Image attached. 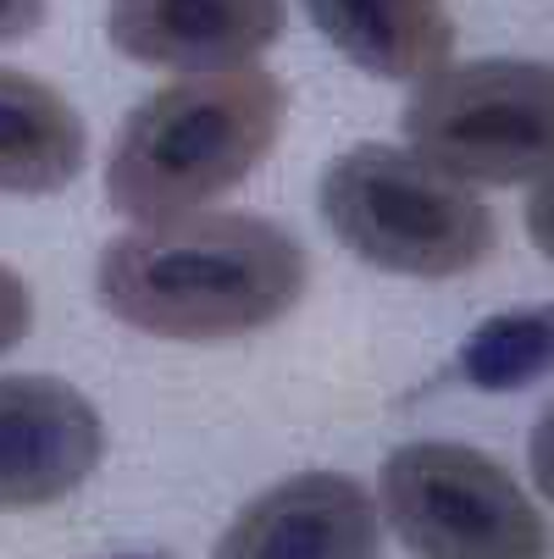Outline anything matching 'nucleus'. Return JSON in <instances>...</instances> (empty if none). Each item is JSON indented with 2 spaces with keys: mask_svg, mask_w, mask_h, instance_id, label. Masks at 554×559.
Instances as JSON below:
<instances>
[{
  "mask_svg": "<svg viewBox=\"0 0 554 559\" xmlns=\"http://www.w3.org/2000/svg\"><path fill=\"white\" fill-rule=\"evenodd\" d=\"M310 288L305 245L250 211H189L128 222L95 261V299L111 322L162 344H233L278 328Z\"/></svg>",
  "mask_w": 554,
  "mask_h": 559,
  "instance_id": "f257e3e1",
  "label": "nucleus"
},
{
  "mask_svg": "<svg viewBox=\"0 0 554 559\" xmlns=\"http://www.w3.org/2000/svg\"><path fill=\"white\" fill-rule=\"evenodd\" d=\"M288 84L278 72L227 67L184 72L150 90L117 128L106 155V200L128 222H173L211 211L278 150Z\"/></svg>",
  "mask_w": 554,
  "mask_h": 559,
  "instance_id": "f03ea898",
  "label": "nucleus"
},
{
  "mask_svg": "<svg viewBox=\"0 0 554 559\" xmlns=\"http://www.w3.org/2000/svg\"><path fill=\"white\" fill-rule=\"evenodd\" d=\"M316 211L361 266L388 277H465L499 245L483 194L422 162L411 144L366 139L333 155L316 183Z\"/></svg>",
  "mask_w": 554,
  "mask_h": 559,
  "instance_id": "7ed1b4c3",
  "label": "nucleus"
},
{
  "mask_svg": "<svg viewBox=\"0 0 554 559\" xmlns=\"http://www.w3.org/2000/svg\"><path fill=\"white\" fill-rule=\"evenodd\" d=\"M422 162L471 189H516L554 173V61L483 56L427 72L405 100Z\"/></svg>",
  "mask_w": 554,
  "mask_h": 559,
  "instance_id": "20e7f679",
  "label": "nucleus"
},
{
  "mask_svg": "<svg viewBox=\"0 0 554 559\" xmlns=\"http://www.w3.org/2000/svg\"><path fill=\"white\" fill-rule=\"evenodd\" d=\"M377 515L422 559H543L549 521L516 476L471 443H400L377 471Z\"/></svg>",
  "mask_w": 554,
  "mask_h": 559,
  "instance_id": "39448f33",
  "label": "nucleus"
},
{
  "mask_svg": "<svg viewBox=\"0 0 554 559\" xmlns=\"http://www.w3.org/2000/svg\"><path fill=\"white\" fill-rule=\"evenodd\" d=\"M106 460V416L50 371L0 377V515L72 499Z\"/></svg>",
  "mask_w": 554,
  "mask_h": 559,
  "instance_id": "423d86ee",
  "label": "nucleus"
},
{
  "mask_svg": "<svg viewBox=\"0 0 554 559\" xmlns=\"http://www.w3.org/2000/svg\"><path fill=\"white\" fill-rule=\"evenodd\" d=\"M288 28V0H106V39L150 72L256 67Z\"/></svg>",
  "mask_w": 554,
  "mask_h": 559,
  "instance_id": "0eeeda50",
  "label": "nucleus"
},
{
  "mask_svg": "<svg viewBox=\"0 0 554 559\" xmlns=\"http://www.w3.org/2000/svg\"><path fill=\"white\" fill-rule=\"evenodd\" d=\"M377 499L344 471H299L256 493L211 559H377Z\"/></svg>",
  "mask_w": 554,
  "mask_h": 559,
  "instance_id": "6e6552de",
  "label": "nucleus"
},
{
  "mask_svg": "<svg viewBox=\"0 0 554 559\" xmlns=\"http://www.w3.org/2000/svg\"><path fill=\"white\" fill-rule=\"evenodd\" d=\"M333 56L382 84H422L455 61V17L444 0H299Z\"/></svg>",
  "mask_w": 554,
  "mask_h": 559,
  "instance_id": "1a4fd4ad",
  "label": "nucleus"
},
{
  "mask_svg": "<svg viewBox=\"0 0 554 559\" xmlns=\"http://www.w3.org/2000/svg\"><path fill=\"white\" fill-rule=\"evenodd\" d=\"M90 162V128L78 106L23 67H0V194L50 200Z\"/></svg>",
  "mask_w": 554,
  "mask_h": 559,
  "instance_id": "9d476101",
  "label": "nucleus"
},
{
  "mask_svg": "<svg viewBox=\"0 0 554 559\" xmlns=\"http://www.w3.org/2000/svg\"><path fill=\"white\" fill-rule=\"evenodd\" d=\"M554 366V305L505 310L471 328L460 344V377L488 393H510Z\"/></svg>",
  "mask_w": 554,
  "mask_h": 559,
  "instance_id": "9b49d317",
  "label": "nucleus"
},
{
  "mask_svg": "<svg viewBox=\"0 0 554 559\" xmlns=\"http://www.w3.org/2000/svg\"><path fill=\"white\" fill-rule=\"evenodd\" d=\"M34 333V288L17 266L0 261V355H12Z\"/></svg>",
  "mask_w": 554,
  "mask_h": 559,
  "instance_id": "f8f14e48",
  "label": "nucleus"
},
{
  "mask_svg": "<svg viewBox=\"0 0 554 559\" xmlns=\"http://www.w3.org/2000/svg\"><path fill=\"white\" fill-rule=\"evenodd\" d=\"M527 238L543 261H554V173H543L527 194Z\"/></svg>",
  "mask_w": 554,
  "mask_h": 559,
  "instance_id": "ddd939ff",
  "label": "nucleus"
},
{
  "mask_svg": "<svg viewBox=\"0 0 554 559\" xmlns=\"http://www.w3.org/2000/svg\"><path fill=\"white\" fill-rule=\"evenodd\" d=\"M527 471H532V488L554 504V399H549V411H543V416H538V427H532Z\"/></svg>",
  "mask_w": 554,
  "mask_h": 559,
  "instance_id": "4468645a",
  "label": "nucleus"
},
{
  "mask_svg": "<svg viewBox=\"0 0 554 559\" xmlns=\"http://www.w3.org/2000/svg\"><path fill=\"white\" fill-rule=\"evenodd\" d=\"M50 0H0V45H23L45 28Z\"/></svg>",
  "mask_w": 554,
  "mask_h": 559,
  "instance_id": "2eb2a0df",
  "label": "nucleus"
}]
</instances>
